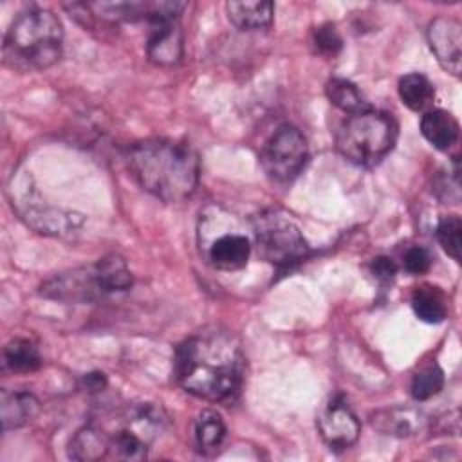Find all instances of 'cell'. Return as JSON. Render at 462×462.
Here are the masks:
<instances>
[{
  "mask_svg": "<svg viewBox=\"0 0 462 462\" xmlns=\"http://www.w3.org/2000/svg\"><path fill=\"white\" fill-rule=\"evenodd\" d=\"M411 309L424 323H440L448 316V303L444 292L430 283L417 287L411 294Z\"/></svg>",
  "mask_w": 462,
  "mask_h": 462,
  "instance_id": "16",
  "label": "cell"
},
{
  "mask_svg": "<svg viewBox=\"0 0 462 462\" xmlns=\"http://www.w3.org/2000/svg\"><path fill=\"white\" fill-rule=\"evenodd\" d=\"M318 431L321 439L332 449H346L350 448L361 431L359 420L350 406L341 399L336 397L318 415Z\"/></svg>",
  "mask_w": 462,
  "mask_h": 462,
  "instance_id": "8",
  "label": "cell"
},
{
  "mask_svg": "<svg viewBox=\"0 0 462 462\" xmlns=\"http://www.w3.org/2000/svg\"><path fill=\"white\" fill-rule=\"evenodd\" d=\"M397 123L386 112L366 108L350 114L336 132L337 152L354 164L372 166L392 152Z\"/></svg>",
  "mask_w": 462,
  "mask_h": 462,
  "instance_id": "4",
  "label": "cell"
},
{
  "mask_svg": "<svg viewBox=\"0 0 462 462\" xmlns=\"http://www.w3.org/2000/svg\"><path fill=\"white\" fill-rule=\"evenodd\" d=\"M325 90H327V97L332 101V105H336L343 112L357 114V112H363V110L370 108L368 103L365 101L363 94L359 92V88L348 79L332 78L327 83Z\"/></svg>",
  "mask_w": 462,
  "mask_h": 462,
  "instance_id": "22",
  "label": "cell"
},
{
  "mask_svg": "<svg viewBox=\"0 0 462 462\" xmlns=\"http://www.w3.org/2000/svg\"><path fill=\"white\" fill-rule=\"evenodd\" d=\"M370 422L377 431L392 437H411L428 426V419L420 410L406 406L377 410L370 415Z\"/></svg>",
  "mask_w": 462,
  "mask_h": 462,
  "instance_id": "11",
  "label": "cell"
},
{
  "mask_svg": "<svg viewBox=\"0 0 462 462\" xmlns=\"http://www.w3.org/2000/svg\"><path fill=\"white\" fill-rule=\"evenodd\" d=\"M402 265L404 269L410 273V274H424L430 267H431V254L428 253V249L424 247H410L406 253H404V258H402Z\"/></svg>",
  "mask_w": 462,
  "mask_h": 462,
  "instance_id": "26",
  "label": "cell"
},
{
  "mask_svg": "<svg viewBox=\"0 0 462 462\" xmlns=\"http://www.w3.org/2000/svg\"><path fill=\"white\" fill-rule=\"evenodd\" d=\"M307 159V141L303 134L292 125L280 126L267 139L260 152V164L263 171L278 182H289L298 177Z\"/></svg>",
  "mask_w": 462,
  "mask_h": 462,
  "instance_id": "6",
  "label": "cell"
},
{
  "mask_svg": "<svg viewBox=\"0 0 462 462\" xmlns=\"http://www.w3.org/2000/svg\"><path fill=\"white\" fill-rule=\"evenodd\" d=\"M126 161L141 188L164 202L188 199L199 184V157L173 139H144L128 148Z\"/></svg>",
  "mask_w": 462,
  "mask_h": 462,
  "instance_id": "2",
  "label": "cell"
},
{
  "mask_svg": "<svg viewBox=\"0 0 462 462\" xmlns=\"http://www.w3.org/2000/svg\"><path fill=\"white\" fill-rule=\"evenodd\" d=\"M428 43L444 70L460 76L462 58V25L449 16H437L428 25Z\"/></svg>",
  "mask_w": 462,
  "mask_h": 462,
  "instance_id": "9",
  "label": "cell"
},
{
  "mask_svg": "<svg viewBox=\"0 0 462 462\" xmlns=\"http://www.w3.org/2000/svg\"><path fill=\"white\" fill-rule=\"evenodd\" d=\"M38 413V401L27 392H2V424L4 430L20 428Z\"/></svg>",
  "mask_w": 462,
  "mask_h": 462,
  "instance_id": "17",
  "label": "cell"
},
{
  "mask_svg": "<svg viewBox=\"0 0 462 462\" xmlns=\"http://www.w3.org/2000/svg\"><path fill=\"white\" fill-rule=\"evenodd\" d=\"M69 455L74 460L103 458L108 455V435L97 426H85L72 437Z\"/></svg>",
  "mask_w": 462,
  "mask_h": 462,
  "instance_id": "18",
  "label": "cell"
},
{
  "mask_svg": "<svg viewBox=\"0 0 462 462\" xmlns=\"http://www.w3.org/2000/svg\"><path fill=\"white\" fill-rule=\"evenodd\" d=\"M370 269H372V274H374L379 282H390V280H393L395 274H397V265H395V262H393L392 258H388V256H377V258H374Z\"/></svg>",
  "mask_w": 462,
  "mask_h": 462,
  "instance_id": "27",
  "label": "cell"
},
{
  "mask_svg": "<svg viewBox=\"0 0 462 462\" xmlns=\"http://www.w3.org/2000/svg\"><path fill=\"white\" fill-rule=\"evenodd\" d=\"M314 45L319 54L336 56L343 47V40L334 23H323L314 31Z\"/></svg>",
  "mask_w": 462,
  "mask_h": 462,
  "instance_id": "25",
  "label": "cell"
},
{
  "mask_svg": "<svg viewBox=\"0 0 462 462\" xmlns=\"http://www.w3.org/2000/svg\"><path fill=\"white\" fill-rule=\"evenodd\" d=\"M226 439V424L220 413L204 410L195 420V444L202 453H215Z\"/></svg>",
  "mask_w": 462,
  "mask_h": 462,
  "instance_id": "19",
  "label": "cell"
},
{
  "mask_svg": "<svg viewBox=\"0 0 462 462\" xmlns=\"http://www.w3.org/2000/svg\"><path fill=\"white\" fill-rule=\"evenodd\" d=\"M245 357L238 339L222 328H204L175 352V379L191 395L226 402L238 395Z\"/></svg>",
  "mask_w": 462,
  "mask_h": 462,
  "instance_id": "1",
  "label": "cell"
},
{
  "mask_svg": "<svg viewBox=\"0 0 462 462\" xmlns=\"http://www.w3.org/2000/svg\"><path fill=\"white\" fill-rule=\"evenodd\" d=\"M42 294L60 301H94L108 294L97 262L88 267L60 273L42 285Z\"/></svg>",
  "mask_w": 462,
  "mask_h": 462,
  "instance_id": "7",
  "label": "cell"
},
{
  "mask_svg": "<svg viewBox=\"0 0 462 462\" xmlns=\"http://www.w3.org/2000/svg\"><path fill=\"white\" fill-rule=\"evenodd\" d=\"M63 51L60 18L43 7L20 13L4 38V63L13 70H42L54 65Z\"/></svg>",
  "mask_w": 462,
  "mask_h": 462,
  "instance_id": "3",
  "label": "cell"
},
{
  "mask_svg": "<svg viewBox=\"0 0 462 462\" xmlns=\"http://www.w3.org/2000/svg\"><path fill=\"white\" fill-rule=\"evenodd\" d=\"M27 220L34 229L47 235H65L74 231L81 224V218H78V215L65 213L60 209H40V208L36 211H29Z\"/></svg>",
  "mask_w": 462,
  "mask_h": 462,
  "instance_id": "21",
  "label": "cell"
},
{
  "mask_svg": "<svg viewBox=\"0 0 462 462\" xmlns=\"http://www.w3.org/2000/svg\"><path fill=\"white\" fill-rule=\"evenodd\" d=\"M420 132L437 150H449L458 141V123L442 108H430L422 114Z\"/></svg>",
  "mask_w": 462,
  "mask_h": 462,
  "instance_id": "13",
  "label": "cell"
},
{
  "mask_svg": "<svg viewBox=\"0 0 462 462\" xmlns=\"http://www.w3.org/2000/svg\"><path fill=\"white\" fill-rule=\"evenodd\" d=\"M437 240L442 249L455 260L460 262L462 249V220L457 215L442 217L437 226Z\"/></svg>",
  "mask_w": 462,
  "mask_h": 462,
  "instance_id": "23",
  "label": "cell"
},
{
  "mask_svg": "<svg viewBox=\"0 0 462 462\" xmlns=\"http://www.w3.org/2000/svg\"><path fill=\"white\" fill-rule=\"evenodd\" d=\"M273 2L256 0V2H227L226 13L233 25L242 31L265 29L273 22Z\"/></svg>",
  "mask_w": 462,
  "mask_h": 462,
  "instance_id": "14",
  "label": "cell"
},
{
  "mask_svg": "<svg viewBox=\"0 0 462 462\" xmlns=\"http://www.w3.org/2000/svg\"><path fill=\"white\" fill-rule=\"evenodd\" d=\"M42 365L40 352L36 345L29 339L16 337L9 341L4 348V366L16 374H27L38 370Z\"/></svg>",
  "mask_w": 462,
  "mask_h": 462,
  "instance_id": "20",
  "label": "cell"
},
{
  "mask_svg": "<svg viewBox=\"0 0 462 462\" xmlns=\"http://www.w3.org/2000/svg\"><path fill=\"white\" fill-rule=\"evenodd\" d=\"M254 235L260 256L276 267H289L309 253L303 235L289 218L276 215L260 217Z\"/></svg>",
  "mask_w": 462,
  "mask_h": 462,
  "instance_id": "5",
  "label": "cell"
},
{
  "mask_svg": "<svg viewBox=\"0 0 462 462\" xmlns=\"http://www.w3.org/2000/svg\"><path fill=\"white\" fill-rule=\"evenodd\" d=\"M444 386V372L437 365H430L415 374L411 381V395L417 401H426L437 395Z\"/></svg>",
  "mask_w": 462,
  "mask_h": 462,
  "instance_id": "24",
  "label": "cell"
},
{
  "mask_svg": "<svg viewBox=\"0 0 462 462\" xmlns=\"http://www.w3.org/2000/svg\"><path fill=\"white\" fill-rule=\"evenodd\" d=\"M182 31L177 18L161 20L152 23V31L146 43V52L150 61L155 65L170 67L182 58Z\"/></svg>",
  "mask_w": 462,
  "mask_h": 462,
  "instance_id": "10",
  "label": "cell"
},
{
  "mask_svg": "<svg viewBox=\"0 0 462 462\" xmlns=\"http://www.w3.org/2000/svg\"><path fill=\"white\" fill-rule=\"evenodd\" d=\"M251 254V242L242 233H224L211 240L206 256L218 271H238L245 267Z\"/></svg>",
  "mask_w": 462,
  "mask_h": 462,
  "instance_id": "12",
  "label": "cell"
},
{
  "mask_svg": "<svg viewBox=\"0 0 462 462\" xmlns=\"http://www.w3.org/2000/svg\"><path fill=\"white\" fill-rule=\"evenodd\" d=\"M399 97L401 101L413 112H426L431 108L433 99H435V87L431 85V81L419 74V72H411L406 74L399 79Z\"/></svg>",
  "mask_w": 462,
  "mask_h": 462,
  "instance_id": "15",
  "label": "cell"
}]
</instances>
